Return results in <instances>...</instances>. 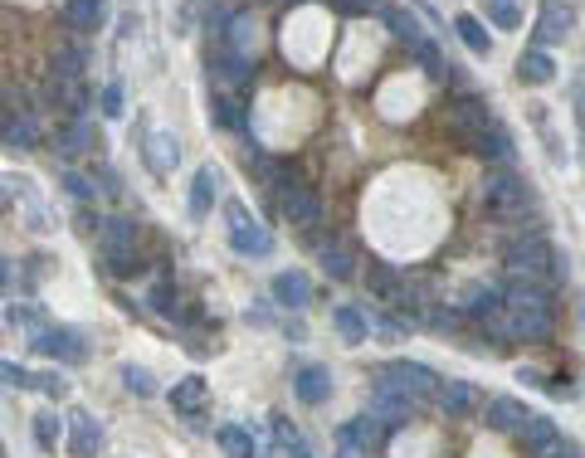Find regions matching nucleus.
I'll use <instances>...</instances> for the list:
<instances>
[{
	"label": "nucleus",
	"mask_w": 585,
	"mask_h": 458,
	"mask_svg": "<svg viewBox=\"0 0 585 458\" xmlns=\"http://www.w3.org/2000/svg\"><path fill=\"white\" fill-rule=\"evenodd\" d=\"M551 327H556V307H551L547 283L507 278V288H503V312L488 322V332L497 337V347H507V341H547Z\"/></svg>",
	"instance_id": "1"
},
{
	"label": "nucleus",
	"mask_w": 585,
	"mask_h": 458,
	"mask_svg": "<svg viewBox=\"0 0 585 458\" xmlns=\"http://www.w3.org/2000/svg\"><path fill=\"white\" fill-rule=\"evenodd\" d=\"M454 122H459V137L474 147L478 156H488V161H512V137H507V127L488 112V103L474 93H464L459 103H454Z\"/></svg>",
	"instance_id": "2"
},
{
	"label": "nucleus",
	"mask_w": 585,
	"mask_h": 458,
	"mask_svg": "<svg viewBox=\"0 0 585 458\" xmlns=\"http://www.w3.org/2000/svg\"><path fill=\"white\" fill-rule=\"evenodd\" d=\"M483 210L493 214L497 224H537V195L532 185L522 176H512V171H488V181H483Z\"/></svg>",
	"instance_id": "3"
},
{
	"label": "nucleus",
	"mask_w": 585,
	"mask_h": 458,
	"mask_svg": "<svg viewBox=\"0 0 585 458\" xmlns=\"http://www.w3.org/2000/svg\"><path fill=\"white\" fill-rule=\"evenodd\" d=\"M503 264L512 278H532V283H556L566 278V264L541 234H517L512 245L503 249Z\"/></svg>",
	"instance_id": "4"
},
{
	"label": "nucleus",
	"mask_w": 585,
	"mask_h": 458,
	"mask_svg": "<svg viewBox=\"0 0 585 458\" xmlns=\"http://www.w3.org/2000/svg\"><path fill=\"white\" fill-rule=\"evenodd\" d=\"M98 254H103V264H108L112 278H137L141 274L137 220H127V214H108V220H98Z\"/></svg>",
	"instance_id": "5"
},
{
	"label": "nucleus",
	"mask_w": 585,
	"mask_h": 458,
	"mask_svg": "<svg viewBox=\"0 0 585 458\" xmlns=\"http://www.w3.org/2000/svg\"><path fill=\"white\" fill-rule=\"evenodd\" d=\"M424 405L415 395H405L401 385H391V380H376V395H371V414H376V420H385V429H395V424H405V420H415Z\"/></svg>",
	"instance_id": "6"
},
{
	"label": "nucleus",
	"mask_w": 585,
	"mask_h": 458,
	"mask_svg": "<svg viewBox=\"0 0 585 458\" xmlns=\"http://www.w3.org/2000/svg\"><path fill=\"white\" fill-rule=\"evenodd\" d=\"M381 376L391 380V385H401L405 395H415L420 405H424V400H439V385H444L424 361H391V366L381 370Z\"/></svg>",
	"instance_id": "7"
},
{
	"label": "nucleus",
	"mask_w": 585,
	"mask_h": 458,
	"mask_svg": "<svg viewBox=\"0 0 585 458\" xmlns=\"http://www.w3.org/2000/svg\"><path fill=\"white\" fill-rule=\"evenodd\" d=\"M278 205H283V214L298 224V229H312V224H322V200H318V191L312 185H288V191H278Z\"/></svg>",
	"instance_id": "8"
},
{
	"label": "nucleus",
	"mask_w": 585,
	"mask_h": 458,
	"mask_svg": "<svg viewBox=\"0 0 585 458\" xmlns=\"http://www.w3.org/2000/svg\"><path fill=\"white\" fill-rule=\"evenodd\" d=\"M0 141H5V147H16V151L35 147V141H39L35 112L30 108H5V118H0Z\"/></svg>",
	"instance_id": "9"
},
{
	"label": "nucleus",
	"mask_w": 585,
	"mask_h": 458,
	"mask_svg": "<svg viewBox=\"0 0 585 458\" xmlns=\"http://www.w3.org/2000/svg\"><path fill=\"white\" fill-rule=\"evenodd\" d=\"M570 30H576V16H570L561 0H541V16H537V39L541 45H561Z\"/></svg>",
	"instance_id": "10"
},
{
	"label": "nucleus",
	"mask_w": 585,
	"mask_h": 458,
	"mask_svg": "<svg viewBox=\"0 0 585 458\" xmlns=\"http://www.w3.org/2000/svg\"><path fill=\"white\" fill-rule=\"evenodd\" d=\"M68 443H74L78 458H93L98 449H103V429H98V420L89 410H74L68 414Z\"/></svg>",
	"instance_id": "11"
},
{
	"label": "nucleus",
	"mask_w": 585,
	"mask_h": 458,
	"mask_svg": "<svg viewBox=\"0 0 585 458\" xmlns=\"http://www.w3.org/2000/svg\"><path fill=\"white\" fill-rule=\"evenodd\" d=\"M522 439H527V449H532L537 458H547L551 449H561V429H556L547 414H527V424H522Z\"/></svg>",
	"instance_id": "12"
},
{
	"label": "nucleus",
	"mask_w": 585,
	"mask_h": 458,
	"mask_svg": "<svg viewBox=\"0 0 585 458\" xmlns=\"http://www.w3.org/2000/svg\"><path fill=\"white\" fill-rule=\"evenodd\" d=\"M439 405H444L449 420H468V414L478 410V390L468 380H444L439 385Z\"/></svg>",
	"instance_id": "13"
},
{
	"label": "nucleus",
	"mask_w": 585,
	"mask_h": 458,
	"mask_svg": "<svg viewBox=\"0 0 585 458\" xmlns=\"http://www.w3.org/2000/svg\"><path fill=\"white\" fill-rule=\"evenodd\" d=\"M527 414H532V410L517 405V400H507V395L488 400V429H497V434H522Z\"/></svg>",
	"instance_id": "14"
},
{
	"label": "nucleus",
	"mask_w": 585,
	"mask_h": 458,
	"mask_svg": "<svg viewBox=\"0 0 585 458\" xmlns=\"http://www.w3.org/2000/svg\"><path fill=\"white\" fill-rule=\"evenodd\" d=\"M220 45L245 54V59H254V54H259V20L254 16H230V30H225Z\"/></svg>",
	"instance_id": "15"
},
{
	"label": "nucleus",
	"mask_w": 585,
	"mask_h": 458,
	"mask_svg": "<svg viewBox=\"0 0 585 458\" xmlns=\"http://www.w3.org/2000/svg\"><path fill=\"white\" fill-rule=\"evenodd\" d=\"M35 351L64 356V361H83V341H78V332H68V327H49V332H39L35 337Z\"/></svg>",
	"instance_id": "16"
},
{
	"label": "nucleus",
	"mask_w": 585,
	"mask_h": 458,
	"mask_svg": "<svg viewBox=\"0 0 585 458\" xmlns=\"http://www.w3.org/2000/svg\"><path fill=\"white\" fill-rule=\"evenodd\" d=\"M337 439H351V443H361V449L381 453V443H385V420H376V414H356L351 424H341Z\"/></svg>",
	"instance_id": "17"
},
{
	"label": "nucleus",
	"mask_w": 585,
	"mask_h": 458,
	"mask_svg": "<svg viewBox=\"0 0 585 458\" xmlns=\"http://www.w3.org/2000/svg\"><path fill=\"white\" fill-rule=\"evenodd\" d=\"M181 161V141L171 137V132H151L147 137V166L156 171V176H171Z\"/></svg>",
	"instance_id": "18"
},
{
	"label": "nucleus",
	"mask_w": 585,
	"mask_h": 458,
	"mask_svg": "<svg viewBox=\"0 0 585 458\" xmlns=\"http://www.w3.org/2000/svg\"><path fill=\"white\" fill-rule=\"evenodd\" d=\"M293 390H298V400H303V405H322L327 395H332V376H327L322 366H303L293 376Z\"/></svg>",
	"instance_id": "19"
},
{
	"label": "nucleus",
	"mask_w": 585,
	"mask_h": 458,
	"mask_svg": "<svg viewBox=\"0 0 585 458\" xmlns=\"http://www.w3.org/2000/svg\"><path fill=\"white\" fill-rule=\"evenodd\" d=\"M274 303L278 307H308L312 303V283H308V274H278L274 278Z\"/></svg>",
	"instance_id": "20"
},
{
	"label": "nucleus",
	"mask_w": 585,
	"mask_h": 458,
	"mask_svg": "<svg viewBox=\"0 0 585 458\" xmlns=\"http://www.w3.org/2000/svg\"><path fill=\"white\" fill-rule=\"evenodd\" d=\"M215 191H220V171L215 166H201V171H195V181H191V214H210Z\"/></svg>",
	"instance_id": "21"
},
{
	"label": "nucleus",
	"mask_w": 585,
	"mask_h": 458,
	"mask_svg": "<svg viewBox=\"0 0 585 458\" xmlns=\"http://www.w3.org/2000/svg\"><path fill=\"white\" fill-rule=\"evenodd\" d=\"M230 245L239 254H254V259H264V254H274V234H268L264 224H245V229H235L230 234Z\"/></svg>",
	"instance_id": "22"
},
{
	"label": "nucleus",
	"mask_w": 585,
	"mask_h": 458,
	"mask_svg": "<svg viewBox=\"0 0 585 458\" xmlns=\"http://www.w3.org/2000/svg\"><path fill=\"white\" fill-rule=\"evenodd\" d=\"M201 405H205V376L176 380V390H171V410H176V414H191V410H201Z\"/></svg>",
	"instance_id": "23"
},
{
	"label": "nucleus",
	"mask_w": 585,
	"mask_h": 458,
	"mask_svg": "<svg viewBox=\"0 0 585 458\" xmlns=\"http://www.w3.org/2000/svg\"><path fill=\"white\" fill-rule=\"evenodd\" d=\"M454 30H459V39H464V45L474 49V54H483V59L493 54V35L483 30V20H478V16H459V20H454Z\"/></svg>",
	"instance_id": "24"
},
{
	"label": "nucleus",
	"mask_w": 585,
	"mask_h": 458,
	"mask_svg": "<svg viewBox=\"0 0 585 458\" xmlns=\"http://www.w3.org/2000/svg\"><path fill=\"white\" fill-rule=\"evenodd\" d=\"M366 288L376 293V297H385V303H391V297L405 288V274H395L391 264H371V274H366Z\"/></svg>",
	"instance_id": "25"
},
{
	"label": "nucleus",
	"mask_w": 585,
	"mask_h": 458,
	"mask_svg": "<svg viewBox=\"0 0 585 458\" xmlns=\"http://www.w3.org/2000/svg\"><path fill=\"white\" fill-rule=\"evenodd\" d=\"M381 20L391 25V35H395V39H405V45H420V39H424V35H420V20H415V16H405L401 5H381Z\"/></svg>",
	"instance_id": "26"
},
{
	"label": "nucleus",
	"mask_w": 585,
	"mask_h": 458,
	"mask_svg": "<svg viewBox=\"0 0 585 458\" xmlns=\"http://www.w3.org/2000/svg\"><path fill=\"white\" fill-rule=\"evenodd\" d=\"M517 78H522V83H551V78H556L551 54H541V49L522 54V59H517Z\"/></svg>",
	"instance_id": "27"
},
{
	"label": "nucleus",
	"mask_w": 585,
	"mask_h": 458,
	"mask_svg": "<svg viewBox=\"0 0 585 458\" xmlns=\"http://www.w3.org/2000/svg\"><path fill=\"white\" fill-rule=\"evenodd\" d=\"M410 54H415V59L430 68V78H459V64H449L444 54H439L430 39H420V45H410Z\"/></svg>",
	"instance_id": "28"
},
{
	"label": "nucleus",
	"mask_w": 585,
	"mask_h": 458,
	"mask_svg": "<svg viewBox=\"0 0 585 458\" xmlns=\"http://www.w3.org/2000/svg\"><path fill=\"white\" fill-rule=\"evenodd\" d=\"M318 259H322V268L332 274L337 283H347L356 268H351V254H347V245H337V239H327V245L318 249Z\"/></svg>",
	"instance_id": "29"
},
{
	"label": "nucleus",
	"mask_w": 585,
	"mask_h": 458,
	"mask_svg": "<svg viewBox=\"0 0 585 458\" xmlns=\"http://www.w3.org/2000/svg\"><path fill=\"white\" fill-rule=\"evenodd\" d=\"M332 327L341 332V341H351V347H356V341H366V337H371V322H366L356 307H337V312H332Z\"/></svg>",
	"instance_id": "30"
},
{
	"label": "nucleus",
	"mask_w": 585,
	"mask_h": 458,
	"mask_svg": "<svg viewBox=\"0 0 585 458\" xmlns=\"http://www.w3.org/2000/svg\"><path fill=\"white\" fill-rule=\"evenodd\" d=\"M215 439H220V449L230 458H254V434H245L239 424H220Z\"/></svg>",
	"instance_id": "31"
},
{
	"label": "nucleus",
	"mask_w": 585,
	"mask_h": 458,
	"mask_svg": "<svg viewBox=\"0 0 585 458\" xmlns=\"http://www.w3.org/2000/svg\"><path fill=\"white\" fill-rule=\"evenodd\" d=\"M215 74H220L225 83H249V59L220 45V54H215Z\"/></svg>",
	"instance_id": "32"
},
{
	"label": "nucleus",
	"mask_w": 585,
	"mask_h": 458,
	"mask_svg": "<svg viewBox=\"0 0 585 458\" xmlns=\"http://www.w3.org/2000/svg\"><path fill=\"white\" fill-rule=\"evenodd\" d=\"M122 385L132 395H156V380H151L147 366H122Z\"/></svg>",
	"instance_id": "33"
},
{
	"label": "nucleus",
	"mask_w": 585,
	"mask_h": 458,
	"mask_svg": "<svg viewBox=\"0 0 585 458\" xmlns=\"http://www.w3.org/2000/svg\"><path fill=\"white\" fill-rule=\"evenodd\" d=\"M59 434H64V424H59V414H39V420H35V439L39 443H45V449H59Z\"/></svg>",
	"instance_id": "34"
},
{
	"label": "nucleus",
	"mask_w": 585,
	"mask_h": 458,
	"mask_svg": "<svg viewBox=\"0 0 585 458\" xmlns=\"http://www.w3.org/2000/svg\"><path fill=\"white\" fill-rule=\"evenodd\" d=\"M210 118H215L220 127H235V132H239V127H245V112H239V103H235V98H215V108H210Z\"/></svg>",
	"instance_id": "35"
},
{
	"label": "nucleus",
	"mask_w": 585,
	"mask_h": 458,
	"mask_svg": "<svg viewBox=\"0 0 585 458\" xmlns=\"http://www.w3.org/2000/svg\"><path fill=\"white\" fill-rule=\"evenodd\" d=\"M0 385H20V390H30L35 376L25 366H16V361H0Z\"/></svg>",
	"instance_id": "36"
},
{
	"label": "nucleus",
	"mask_w": 585,
	"mask_h": 458,
	"mask_svg": "<svg viewBox=\"0 0 585 458\" xmlns=\"http://www.w3.org/2000/svg\"><path fill=\"white\" fill-rule=\"evenodd\" d=\"M20 176H5V171H0V210H10V205H16V200H20Z\"/></svg>",
	"instance_id": "37"
},
{
	"label": "nucleus",
	"mask_w": 585,
	"mask_h": 458,
	"mask_svg": "<svg viewBox=\"0 0 585 458\" xmlns=\"http://www.w3.org/2000/svg\"><path fill=\"white\" fill-rule=\"evenodd\" d=\"M103 118H122V88H118V83H108V88H103Z\"/></svg>",
	"instance_id": "38"
},
{
	"label": "nucleus",
	"mask_w": 585,
	"mask_h": 458,
	"mask_svg": "<svg viewBox=\"0 0 585 458\" xmlns=\"http://www.w3.org/2000/svg\"><path fill=\"white\" fill-rule=\"evenodd\" d=\"M64 185H68V195L74 200H93V185L78 176V171H64Z\"/></svg>",
	"instance_id": "39"
},
{
	"label": "nucleus",
	"mask_w": 585,
	"mask_h": 458,
	"mask_svg": "<svg viewBox=\"0 0 585 458\" xmlns=\"http://www.w3.org/2000/svg\"><path fill=\"white\" fill-rule=\"evenodd\" d=\"M488 16H493V25H503V30H512V25H517V10H512L507 0H497V5L488 10Z\"/></svg>",
	"instance_id": "40"
},
{
	"label": "nucleus",
	"mask_w": 585,
	"mask_h": 458,
	"mask_svg": "<svg viewBox=\"0 0 585 458\" xmlns=\"http://www.w3.org/2000/svg\"><path fill=\"white\" fill-rule=\"evenodd\" d=\"M151 303H156V312H166V317H176V303H171V288H166V283H162V288H151Z\"/></svg>",
	"instance_id": "41"
},
{
	"label": "nucleus",
	"mask_w": 585,
	"mask_h": 458,
	"mask_svg": "<svg viewBox=\"0 0 585 458\" xmlns=\"http://www.w3.org/2000/svg\"><path fill=\"white\" fill-rule=\"evenodd\" d=\"M35 385H39L45 395H54V400H59V395L68 390V385H64V376H35Z\"/></svg>",
	"instance_id": "42"
},
{
	"label": "nucleus",
	"mask_w": 585,
	"mask_h": 458,
	"mask_svg": "<svg viewBox=\"0 0 585 458\" xmlns=\"http://www.w3.org/2000/svg\"><path fill=\"white\" fill-rule=\"evenodd\" d=\"M337 458H376V453L361 449V443H351V439H337Z\"/></svg>",
	"instance_id": "43"
},
{
	"label": "nucleus",
	"mask_w": 585,
	"mask_h": 458,
	"mask_svg": "<svg viewBox=\"0 0 585 458\" xmlns=\"http://www.w3.org/2000/svg\"><path fill=\"white\" fill-rule=\"evenodd\" d=\"M332 5L341 10V16H366V10L376 5V0H332Z\"/></svg>",
	"instance_id": "44"
},
{
	"label": "nucleus",
	"mask_w": 585,
	"mask_h": 458,
	"mask_svg": "<svg viewBox=\"0 0 585 458\" xmlns=\"http://www.w3.org/2000/svg\"><path fill=\"white\" fill-rule=\"evenodd\" d=\"M225 214H230V224H235V229H245V224H254L245 205H225Z\"/></svg>",
	"instance_id": "45"
},
{
	"label": "nucleus",
	"mask_w": 585,
	"mask_h": 458,
	"mask_svg": "<svg viewBox=\"0 0 585 458\" xmlns=\"http://www.w3.org/2000/svg\"><path fill=\"white\" fill-rule=\"evenodd\" d=\"M288 453H293V458H312V453H308V443H303V439H298V443H293V449H288Z\"/></svg>",
	"instance_id": "46"
}]
</instances>
